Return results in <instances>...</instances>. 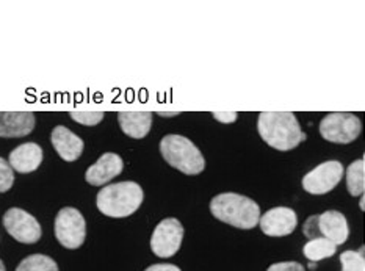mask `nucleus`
I'll use <instances>...</instances> for the list:
<instances>
[{
    "instance_id": "1",
    "label": "nucleus",
    "mask_w": 365,
    "mask_h": 271,
    "mask_svg": "<svg viewBox=\"0 0 365 271\" xmlns=\"http://www.w3.org/2000/svg\"><path fill=\"white\" fill-rule=\"evenodd\" d=\"M257 132L268 146L281 153L295 149L307 138L301 132L297 116L290 111H262L257 119Z\"/></svg>"
},
{
    "instance_id": "2",
    "label": "nucleus",
    "mask_w": 365,
    "mask_h": 271,
    "mask_svg": "<svg viewBox=\"0 0 365 271\" xmlns=\"http://www.w3.org/2000/svg\"><path fill=\"white\" fill-rule=\"evenodd\" d=\"M143 199H145V191L140 183L125 180L102 188L98 193L96 205L106 217L125 218L140 209Z\"/></svg>"
},
{
    "instance_id": "3",
    "label": "nucleus",
    "mask_w": 365,
    "mask_h": 271,
    "mask_svg": "<svg viewBox=\"0 0 365 271\" xmlns=\"http://www.w3.org/2000/svg\"><path fill=\"white\" fill-rule=\"evenodd\" d=\"M210 212L217 220L239 229L259 225L260 207L251 198L239 193H220L210 201Z\"/></svg>"
},
{
    "instance_id": "4",
    "label": "nucleus",
    "mask_w": 365,
    "mask_h": 271,
    "mask_svg": "<svg viewBox=\"0 0 365 271\" xmlns=\"http://www.w3.org/2000/svg\"><path fill=\"white\" fill-rule=\"evenodd\" d=\"M160 154L166 163L187 176H196L205 170L201 150L184 135H165L160 141Z\"/></svg>"
},
{
    "instance_id": "5",
    "label": "nucleus",
    "mask_w": 365,
    "mask_h": 271,
    "mask_svg": "<svg viewBox=\"0 0 365 271\" xmlns=\"http://www.w3.org/2000/svg\"><path fill=\"white\" fill-rule=\"evenodd\" d=\"M319 131L327 141L336 143V145H350L361 135L362 123L354 113L336 111L322 119Z\"/></svg>"
},
{
    "instance_id": "6",
    "label": "nucleus",
    "mask_w": 365,
    "mask_h": 271,
    "mask_svg": "<svg viewBox=\"0 0 365 271\" xmlns=\"http://www.w3.org/2000/svg\"><path fill=\"white\" fill-rule=\"evenodd\" d=\"M55 237L68 250L81 248L86 237L83 215L74 207H63L55 218Z\"/></svg>"
},
{
    "instance_id": "7",
    "label": "nucleus",
    "mask_w": 365,
    "mask_h": 271,
    "mask_svg": "<svg viewBox=\"0 0 365 271\" xmlns=\"http://www.w3.org/2000/svg\"><path fill=\"white\" fill-rule=\"evenodd\" d=\"M184 240V226L176 218H165L155 226L150 235V251L157 257H173L180 250Z\"/></svg>"
},
{
    "instance_id": "8",
    "label": "nucleus",
    "mask_w": 365,
    "mask_h": 271,
    "mask_svg": "<svg viewBox=\"0 0 365 271\" xmlns=\"http://www.w3.org/2000/svg\"><path fill=\"white\" fill-rule=\"evenodd\" d=\"M4 227L16 242L26 245L36 243L43 235L41 225L38 220L19 207H11L5 212Z\"/></svg>"
},
{
    "instance_id": "9",
    "label": "nucleus",
    "mask_w": 365,
    "mask_h": 271,
    "mask_svg": "<svg viewBox=\"0 0 365 271\" xmlns=\"http://www.w3.org/2000/svg\"><path fill=\"white\" fill-rule=\"evenodd\" d=\"M344 178V165L339 160L323 162L303 178V188L307 193L320 196L334 190Z\"/></svg>"
},
{
    "instance_id": "10",
    "label": "nucleus",
    "mask_w": 365,
    "mask_h": 271,
    "mask_svg": "<svg viewBox=\"0 0 365 271\" xmlns=\"http://www.w3.org/2000/svg\"><path fill=\"white\" fill-rule=\"evenodd\" d=\"M259 226L268 237L290 235L298 226L297 212L290 207H273L259 218Z\"/></svg>"
},
{
    "instance_id": "11",
    "label": "nucleus",
    "mask_w": 365,
    "mask_h": 271,
    "mask_svg": "<svg viewBox=\"0 0 365 271\" xmlns=\"http://www.w3.org/2000/svg\"><path fill=\"white\" fill-rule=\"evenodd\" d=\"M124 168L123 158L115 153H106L99 157V160L91 165L85 173V180L93 187H102L107 182L120 176Z\"/></svg>"
},
{
    "instance_id": "12",
    "label": "nucleus",
    "mask_w": 365,
    "mask_h": 271,
    "mask_svg": "<svg viewBox=\"0 0 365 271\" xmlns=\"http://www.w3.org/2000/svg\"><path fill=\"white\" fill-rule=\"evenodd\" d=\"M35 124L31 111H0V138L27 137L34 132Z\"/></svg>"
},
{
    "instance_id": "13",
    "label": "nucleus",
    "mask_w": 365,
    "mask_h": 271,
    "mask_svg": "<svg viewBox=\"0 0 365 271\" xmlns=\"http://www.w3.org/2000/svg\"><path fill=\"white\" fill-rule=\"evenodd\" d=\"M51 143L53 149L57 150V154L65 162H76L82 155L85 148L83 140L74 132H71L65 126L53 127L51 133Z\"/></svg>"
},
{
    "instance_id": "14",
    "label": "nucleus",
    "mask_w": 365,
    "mask_h": 271,
    "mask_svg": "<svg viewBox=\"0 0 365 271\" xmlns=\"http://www.w3.org/2000/svg\"><path fill=\"white\" fill-rule=\"evenodd\" d=\"M317 225H319V232L336 246L344 245L350 237L348 221L345 215L339 210L323 212L317 220Z\"/></svg>"
},
{
    "instance_id": "15",
    "label": "nucleus",
    "mask_w": 365,
    "mask_h": 271,
    "mask_svg": "<svg viewBox=\"0 0 365 271\" xmlns=\"http://www.w3.org/2000/svg\"><path fill=\"white\" fill-rule=\"evenodd\" d=\"M43 148L36 143H24L18 148H14L8 155V163L18 173L27 174L34 173L43 163Z\"/></svg>"
},
{
    "instance_id": "16",
    "label": "nucleus",
    "mask_w": 365,
    "mask_h": 271,
    "mask_svg": "<svg viewBox=\"0 0 365 271\" xmlns=\"http://www.w3.org/2000/svg\"><path fill=\"white\" fill-rule=\"evenodd\" d=\"M118 123L127 137L141 140L153 127V113L150 111H120Z\"/></svg>"
},
{
    "instance_id": "17",
    "label": "nucleus",
    "mask_w": 365,
    "mask_h": 271,
    "mask_svg": "<svg viewBox=\"0 0 365 271\" xmlns=\"http://www.w3.org/2000/svg\"><path fill=\"white\" fill-rule=\"evenodd\" d=\"M336 251H337V246L324 237L312 238V240H309L303 248L304 256L309 259V262H314V264L319 260L332 257L336 254Z\"/></svg>"
},
{
    "instance_id": "18",
    "label": "nucleus",
    "mask_w": 365,
    "mask_h": 271,
    "mask_svg": "<svg viewBox=\"0 0 365 271\" xmlns=\"http://www.w3.org/2000/svg\"><path fill=\"white\" fill-rule=\"evenodd\" d=\"M346 190L351 196H362L365 191V160L359 158L346 168Z\"/></svg>"
},
{
    "instance_id": "19",
    "label": "nucleus",
    "mask_w": 365,
    "mask_h": 271,
    "mask_svg": "<svg viewBox=\"0 0 365 271\" xmlns=\"http://www.w3.org/2000/svg\"><path fill=\"white\" fill-rule=\"evenodd\" d=\"M16 271H58V265L52 257L44 254H31L21 262Z\"/></svg>"
},
{
    "instance_id": "20",
    "label": "nucleus",
    "mask_w": 365,
    "mask_h": 271,
    "mask_svg": "<svg viewBox=\"0 0 365 271\" xmlns=\"http://www.w3.org/2000/svg\"><path fill=\"white\" fill-rule=\"evenodd\" d=\"M342 271H365V259L358 251H345L340 254Z\"/></svg>"
},
{
    "instance_id": "21",
    "label": "nucleus",
    "mask_w": 365,
    "mask_h": 271,
    "mask_svg": "<svg viewBox=\"0 0 365 271\" xmlns=\"http://www.w3.org/2000/svg\"><path fill=\"white\" fill-rule=\"evenodd\" d=\"M69 116L74 119L76 123L82 126H96L102 119H104V113L102 111H71Z\"/></svg>"
},
{
    "instance_id": "22",
    "label": "nucleus",
    "mask_w": 365,
    "mask_h": 271,
    "mask_svg": "<svg viewBox=\"0 0 365 271\" xmlns=\"http://www.w3.org/2000/svg\"><path fill=\"white\" fill-rule=\"evenodd\" d=\"M14 183V173L5 158L0 157V193H6Z\"/></svg>"
},
{
    "instance_id": "23",
    "label": "nucleus",
    "mask_w": 365,
    "mask_h": 271,
    "mask_svg": "<svg viewBox=\"0 0 365 271\" xmlns=\"http://www.w3.org/2000/svg\"><path fill=\"white\" fill-rule=\"evenodd\" d=\"M267 271H306V268L299 262H277L269 265Z\"/></svg>"
},
{
    "instance_id": "24",
    "label": "nucleus",
    "mask_w": 365,
    "mask_h": 271,
    "mask_svg": "<svg viewBox=\"0 0 365 271\" xmlns=\"http://www.w3.org/2000/svg\"><path fill=\"white\" fill-rule=\"evenodd\" d=\"M213 118L217 119L220 123H235L237 118H239V113L237 111H213Z\"/></svg>"
},
{
    "instance_id": "25",
    "label": "nucleus",
    "mask_w": 365,
    "mask_h": 271,
    "mask_svg": "<svg viewBox=\"0 0 365 271\" xmlns=\"http://www.w3.org/2000/svg\"><path fill=\"white\" fill-rule=\"evenodd\" d=\"M317 220H319V217H311L304 225V235H307L309 238H317L319 237V225H317Z\"/></svg>"
},
{
    "instance_id": "26",
    "label": "nucleus",
    "mask_w": 365,
    "mask_h": 271,
    "mask_svg": "<svg viewBox=\"0 0 365 271\" xmlns=\"http://www.w3.org/2000/svg\"><path fill=\"white\" fill-rule=\"evenodd\" d=\"M145 271H180V268L171 264H155L148 267Z\"/></svg>"
},
{
    "instance_id": "27",
    "label": "nucleus",
    "mask_w": 365,
    "mask_h": 271,
    "mask_svg": "<svg viewBox=\"0 0 365 271\" xmlns=\"http://www.w3.org/2000/svg\"><path fill=\"white\" fill-rule=\"evenodd\" d=\"M158 115L163 118H173V116H178L179 111H168V113H166V111H158Z\"/></svg>"
},
{
    "instance_id": "28",
    "label": "nucleus",
    "mask_w": 365,
    "mask_h": 271,
    "mask_svg": "<svg viewBox=\"0 0 365 271\" xmlns=\"http://www.w3.org/2000/svg\"><path fill=\"white\" fill-rule=\"evenodd\" d=\"M359 205H361V210H364V209H365V207H364V205H365V203H364V196L361 198V204H359Z\"/></svg>"
},
{
    "instance_id": "29",
    "label": "nucleus",
    "mask_w": 365,
    "mask_h": 271,
    "mask_svg": "<svg viewBox=\"0 0 365 271\" xmlns=\"http://www.w3.org/2000/svg\"><path fill=\"white\" fill-rule=\"evenodd\" d=\"M0 271H6V270H5V265H4V262H2V260H0Z\"/></svg>"
}]
</instances>
